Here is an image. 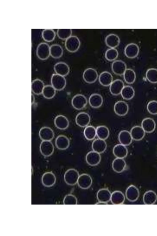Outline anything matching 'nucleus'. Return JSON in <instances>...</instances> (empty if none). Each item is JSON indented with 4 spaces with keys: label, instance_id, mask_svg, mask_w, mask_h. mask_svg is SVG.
<instances>
[{
    "label": "nucleus",
    "instance_id": "obj_1",
    "mask_svg": "<svg viewBox=\"0 0 157 236\" xmlns=\"http://www.w3.org/2000/svg\"><path fill=\"white\" fill-rule=\"evenodd\" d=\"M65 45L66 49L69 52H75L78 50L80 47V41L77 36H71L66 40Z\"/></svg>",
    "mask_w": 157,
    "mask_h": 236
},
{
    "label": "nucleus",
    "instance_id": "obj_2",
    "mask_svg": "<svg viewBox=\"0 0 157 236\" xmlns=\"http://www.w3.org/2000/svg\"><path fill=\"white\" fill-rule=\"evenodd\" d=\"M79 176V173L76 170L71 168L65 172L64 180L67 184L73 186L77 183Z\"/></svg>",
    "mask_w": 157,
    "mask_h": 236
},
{
    "label": "nucleus",
    "instance_id": "obj_3",
    "mask_svg": "<svg viewBox=\"0 0 157 236\" xmlns=\"http://www.w3.org/2000/svg\"><path fill=\"white\" fill-rule=\"evenodd\" d=\"M51 82V85L57 91L63 90L66 85V80L64 77L56 73L52 75Z\"/></svg>",
    "mask_w": 157,
    "mask_h": 236
},
{
    "label": "nucleus",
    "instance_id": "obj_4",
    "mask_svg": "<svg viewBox=\"0 0 157 236\" xmlns=\"http://www.w3.org/2000/svg\"><path fill=\"white\" fill-rule=\"evenodd\" d=\"M38 57L41 60L47 59L50 55V47L46 43L42 42L38 45L36 50Z\"/></svg>",
    "mask_w": 157,
    "mask_h": 236
},
{
    "label": "nucleus",
    "instance_id": "obj_5",
    "mask_svg": "<svg viewBox=\"0 0 157 236\" xmlns=\"http://www.w3.org/2000/svg\"><path fill=\"white\" fill-rule=\"evenodd\" d=\"M71 103L74 108L78 110H80L86 107L87 103V100L84 95L77 94L72 98Z\"/></svg>",
    "mask_w": 157,
    "mask_h": 236
},
{
    "label": "nucleus",
    "instance_id": "obj_6",
    "mask_svg": "<svg viewBox=\"0 0 157 236\" xmlns=\"http://www.w3.org/2000/svg\"><path fill=\"white\" fill-rule=\"evenodd\" d=\"M40 150L43 155L49 157L53 153L54 146L50 141H42L40 144Z\"/></svg>",
    "mask_w": 157,
    "mask_h": 236
},
{
    "label": "nucleus",
    "instance_id": "obj_7",
    "mask_svg": "<svg viewBox=\"0 0 157 236\" xmlns=\"http://www.w3.org/2000/svg\"><path fill=\"white\" fill-rule=\"evenodd\" d=\"M98 74L97 71L92 68H88L84 71L83 77L84 81L87 83L91 84L97 80Z\"/></svg>",
    "mask_w": 157,
    "mask_h": 236
},
{
    "label": "nucleus",
    "instance_id": "obj_8",
    "mask_svg": "<svg viewBox=\"0 0 157 236\" xmlns=\"http://www.w3.org/2000/svg\"><path fill=\"white\" fill-rule=\"evenodd\" d=\"M78 187L83 189L89 188L92 183V179L89 175L84 173L79 175L77 183Z\"/></svg>",
    "mask_w": 157,
    "mask_h": 236
},
{
    "label": "nucleus",
    "instance_id": "obj_9",
    "mask_svg": "<svg viewBox=\"0 0 157 236\" xmlns=\"http://www.w3.org/2000/svg\"><path fill=\"white\" fill-rule=\"evenodd\" d=\"M111 68L113 72L115 74L121 76L123 75L127 69L125 63L120 60L114 61L112 63Z\"/></svg>",
    "mask_w": 157,
    "mask_h": 236
},
{
    "label": "nucleus",
    "instance_id": "obj_10",
    "mask_svg": "<svg viewBox=\"0 0 157 236\" xmlns=\"http://www.w3.org/2000/svg\"><path fill=\"white\" fill-rule=\"evenodd\" d=\"M86 161L89 165L94 166L98 165L100 162L101 156L100 154L94 151L88 152L86 156Z\"/></svg>",
    "mask_w": 157,
    "mask_h": 236
},
{
    "label": "nucleus",
    "instance_id": "obj_11",
    "mask_svg": "<svg viewBox=\"0 0 157 236\" xmlns=\"http://www.w3.org/2000/svg\"><path fill=\"white\" fill-rule=\"evenodd\" d=\"M114 111L115 113L120 116H124L128 113L129 107L125 102L122 100L116 102L114 107Z\"/></svg>",
    "mask_w": 157,
    "mask_h": 236
},
{
    "label": "nucleus",
    "instance_id": "obj_12",
    "mask_svg": "<svg viewBox=\"0 0 157 236\" xmlns=\"http://www.w3.org/2000/svg\"><path fill=\"white\" fill-rule=\"evenodd\" d=\"M139 52L138 46L135 43L128 44L125 47L124 53L125 56L129 58H133L136 57Z\"/></svg>",
    "mask_w": 157,
    "mask_h": 236
},
{
    "label": "nucleus",
    "instance_id": "obj_13",
    "mask_svg": "<svg viewBox=\"0 0 157 236\" xmlns=\"http://www.w3.org/2000/svg\"><path fill=\"white\" fill-rule=\"evenodd\" d=\"M140 193L138 189L133 185H130L127 188L125 192V196L129 201L134 202L139 198Z\"/></svg>",
    "mask_w": 157,
    "mask_h": 236
},
{
    "label": "nucleus",
    "instance_id": "obj_14",
    "mask_svg": "<svg viewBox=\"0 0 157 236\" xmlns=\"http://www.w3.org/2000/svg\"><path fill=\"white\" fill-rule=\"evenodd\" d=\"M90 117L87 113L82 112L78 113L75 118V122L77 125L81 127H86L89 124Z\"/></svg>",
    "mask_w": 157,
    "mask_h": 236
},
{
    "label": "nucleus",
    "instance_id": "obj_15",
    "mask_svg": "<svg viewBox=\"0 0 157 236\" xmlns=\"http://www.w3.org/2000/svg\"><path fill=\"white\" fill-rule=\"evenodd\" d=\"M39 134L40 139L42 141H51L54 136L53 130L48 127H42L40 130Z\"/></svg>",
    "mask_w": 157,
    "mask_h": 236
},
{
    "label": "nucleus",
    "instance_id": "obj_16",
    "mask_svg": "<svg viewBox=\"0 0 157 236\" xmlns=\"http://www.w3.org/2000/svg\"><path fill=\"white\" fill-rule=\"evenodd\" d=\"M54 69L56 74L64 77L68 75L70 72L68 65L63 62L56 63L54 66Z\"/></svg>",
    "mask_w": 157,
    "mask_h": 236
},
{
    "label": "nucleus",
    "instance_id": "obj_17",
    "mask_svg": "<svg viewBox=\"0 0 157 236\" xmlns=\"http://www.w3.org/2000/svg\"><path fill=\"white\" fill-rule=\"evenodd\" d=\"M124 86V83L122 80L116 79L113 81L110 85V91L113 95H118L121 94Z\"/></svg>",
    "mask_w": 157,
    "mask_h": 236
},
{
    "label": "nucleus",
    "instance_id": "obj_18",
    "mask_svg": "<svg viewBox=\"0 0 157 236\" xmlns=\"http://www.w3.org/2000/svg\"><path fill=\"white\" fill-rule=\"evenodd\" d=\"M141 127L145 132L151 133L155 129L156 124L152 118L147 117L144 119L141 123Z\"/></svg>",
    "mask_w": 157,
    "mask_h": 236
},
{
    "label": "nucleus",
    "instance_id": "obj_19",
    "mask_svg": "<svg viewBox=\"0 0 157 236\" xmlns=\"http://www.w3.org/2000/svg\"><path fill=\"white\" fill-rule=\"evenodd\" d=\"M93 151L99 154L104 152L107 148V144L105 140L100 139L94 140L92 144Z\"/></svg>",
    "mask_w": 157,
    "mask_h": 236
},
{
    "label": "nucleus",
    "instance_id": "obj_20",
    "mask_svg": "<svg viewBox=\"0 0 157 236\" xmlns=\"http://www.w3.org/2000/svg\"><path fill=\"white\" fill-rule=\"evenodd\" d=\"M54 123L56 127L60 130L66 129L69 125V122L67 118L63 115H59L55 118Z\"/></svg>",
    "mask_w": 157,
    "mask_h": 236
},
{
    "label": "nucleus",
    "instance_id": "obj_21",
    "mask_svg": "<svg viewBox=\"0 0 157 236\" xmlns=\"http://www.w3.org/2000/svg\"><path fill=\"white\" fill-rule=\"evenodd\" d=\"M111 193L107 188H103L99 190L97 194V198L99 202L107 204L110 200Z\"/></svg>",
    "mask_w": 157,
    "mask_h": 236
},
{
    "label": "nucleus",
    "instance_id": "obj_22",
    "mask_svg": "<svg viewBox=\"0 0 157 236\" xmlns=\"http://www.w3.org/2000/svg\"><path fill=\"white\" fill-rule=\"evenodd\" d=\"M70 144L69 139L63 135L58 136L56 139L55 144L56 147L59 149L64 150L67 149Z\"/></svg>",
    "mask_w": 157,
    "mask_h": 236
},
{
    "label": "nucleus",
    "instance_id": "obj_23",
    "mask_svg": "<svg viewBox=\"0 0 157 236\" xmlns=\"http://www.w3.org/2000/svg\"><path fill=\"white\" fill-rule=\"evenodd\" d=\"M113 153L116 158L124 159L127 156L128 150L125 146L121 144H118L114 147Z\"/></svg>",
    "mask_w": 157,
    "mask_h": 236
},
{
    "label": "nucleus",
    "instance_id": "obj_24",
    "mask_svg": "<svg viewBox=\"0 0 157 236\" xmlns=\"http://www.w3.org/2000/svg\"><path fill=\"white\" fill-rule=\"evenodd\" d=\"M126 167V164L123 159L116 158L113 161L112 168L117 173H120L123 172Z\"/></svg>",
    "mask_w": 157,
    "mask_h": 236
},
{
    "label": "nucleus",
    "instance_id": "obj_25",
    "mask_svg": "<svg viewBox=\"0 0 157 236\" xmlns=\"http://www.w3.org/2000/svg\"><path fill=\"white\" fill-rule=\"evenodd\" d=\"M118 138L121 144L125 146L130 144L133 140L130 132L126 130L121 131L119 134Z\"/></svg>",
    "mask_w": 157,
    "mask_h": 236
},
{
    "label": "nucleus",
    "instance_id": "obj_26",
    "mask_svg": "<svg viewBox=\"0 0 157 236\" xmlns=\"http://www.w3.org/2000/svg\"><path fill=\"white\" fill-rule=\"evenodd\" d=\"M90 105L93 108H98L102 104L103 99L102 96L98 93H93L91 94L89 99Z\"/></svg>",
    "mask_w": 157,
    "mask_h": 236
},
{
    "label": "nucleus",
    "instance_id": "obj_27",
    "mask_svg": "<svg viewBox=\"0 0 157 236\" xmlns=\"http://www.w3.org/2000/svg\"><path fill=\"white\" fill-rule=\"evenodd\" d=\"M145 132L141 126H136L130 130V134L133 140L139 141L142 139L145 135Z\"/></svg>",
    "mask_w": 157,
    "mask_h": 236
},
{
    "label": "nucleus",
    "instance_id": "obj_28",
    "mask_svg": "<svg viewBox=\"0 0 157 236\" xmlns=\"http://www.w3.org/2000/svg\"><path fill=\"white\" fill-rule=\"evenodd\" d=\"M56 181V177L52 172L45 173L41 178V181L43 185L48 187L53 186L55 183Z\"/></svg>",
    "mask_w": 157,
    "mask_h": 236
},
{
    "label": "nucleus",
    "instance_id": "obj_29",
    "mask_svg": "<svg viewBox=\"0 0 157 236\" xmlns=\"http://www.w3.org/2000/svg\"><path fill=\"white\" fill-rule=\"evenodd\" d=\"M106 45L111 48H115L120 43V39L117 35L111 33L108 35L105 38Z\"/></svg>",
    "mask_w": 157,
    "mask_h": 236
},
{
    "label": "nucleus",
    "instance_id": "obj_30",
    "mask_svg": "<svg viewBox=\"0 0 157 236\" xmlns=\"http://www.w3.org/2000/svg\"><path fill=\"white\" fill-rule=\"evenodd\" d=\"M98 79L100 84L105 86H110L113 81L112 75L110 73L107 71L101 73Z\"/></svg>",
    "mask_w": 157,
    "mask_h": 236
},
{
    "label": "nucleus",
    "instance_id": "obj_31",
    "mask_svg": "<svg viewBox=\"0 0 157 236\" xmlns=\"http://www.w3.org/2000/svg\"><path fill=\"white\" fill-rule=\"evenodd\" d=\"M44 86V83L41 80L39 79H35L32 82V91L36 95L42 94Z\"/></svg>",
    "mask_w": 157,
    "mask_h": 236
},
{
    "label": "nucleus",
    "instance_id": "obj_32",
    "mask_svg": "<svg viewBox=\"0 0 157 236\" xmlns=\"http://www.w3.org/2000/svg\"><path fill=\"white\" fill-rule=\"evenodd\" d=\"M157 200V195L154 191L150 190L144 194L143 200L144 203L146 205H152L155 203Z\"/></svg>",
    "mask_w": 157,
    "mask_h": 236
},
{
    "label": "nucleus",
    "instance_id": "obj_33",
    "mask_svg": "<svg viewBox=\"0 0 157 236\" xmlns=\"http://www.w3.org/2000/svg\"><path fill=\"white\" fill-rule=\"evenodd\" d=\"M125 200V196L121 191H116L113 192L111 195L110 201L114 205L122 204Z\"/></svg>",
    "mask_w": 157,
    "mask_h": 236
},
{
    "label": "nucleus",
    "instance_id": "obj_34",
    "mask_svg": "<svg viewBox=\"0 0 157 236\" xmlns=\"http://www.w3.org/2000/svg\"><path fill=\"white\" fill-rule=\"evenodd\" d=\"M63 50L62 46L59 44H55L50 47V55L53 58H59L62 57Z\"/></svg>",
    "mask_w": 157,
    "mask_h": 236
},
{
    "label": "nucleus",
    "instance_id": "obj_35",
    "mask_svg": "<svg viewBox=\"0 0 157 236\" xmlns=\"http://www.w3.org/2000/svg\"><path fill=\"white\" fill-rule=\"evenodd\" d=\"M96 134L98 138L105 140L109 137V131L108 128L104 125L98 126L96 128Z\"/></svg>",
    "mask_w": 157,
    "mask_h": 236
},
{
    "label": "nucleus",
    "instance_id": "obj_36",
    "mask_svg": "<svg viewBox=\"0 0 157 236\" xmlns=\"http://www.w3.org/2000/svg\"><path fill=\"white\" fill-rule=\"evenodd\" d=\"M121 95L122 98L125 100H129L134 96L135 92L133 88L129 85L124 86L123 88Z\"/></svg>",
    "mask_w": 157,
    "mask_h": 236
},
{
    "label": "nucleus",
    "instance_id": "obj_37",
    "mask_svg": "<svg viewBox=\"0 0 157 236\" xmlns=\"http://www.w3.org/2000/svg\"><path fill=\"white\" fill-rule=\"evenodd\" d=\"M125 82L128 84H133L135 81L136 74L135 71L131 69H127L123 74Z\"/></svg>",
    "mask_w": 157,
    "mask_h": 236
},
{
    "label": "nucleus",
    "instance_id": "obj_38",
    "mask_svg": "<svg viewBox=\"0 0 157 236\" xmlns=\"http://www.w3.org/2000/svg\"><path fill=\"white\" fill-rule=\"evenodd\" d=\"M83 133L85 138L89 140H94L97 136L96 128L91 125L86 127L84 129Z\"/></svg>",
    "mask_w": 157,
    "mask_h": 236
},
{
    "label": "nucleus",
    "instance_id": "obj_39",
    "mask_svg": "<svg viewBox=\"0 0 157 236\" xmlns=\"http://www.w3.org/2000/svg\"><path fill=\"white\" fill-rule=\"evenodd\" d=\"M56 90L51 85H46L44 86L42 94L45 98L51 99L55 96Z\"/></svg>",
    "mask_w": 157,
    "mask_h": 236
},
{
    "label": "nucleus",
    "instance_id": "obj_40",
    "mask_svg": "<svg viewBox=\"0 0 157 236\" xmlns=\"http://www.w3.org/2000/svg\"><path fill=\"white\" fill-rule=\"evenodd\" d=\"M42 37L44 41L50 42L53 41L56 37V33L52 29H45L42 33Z\"/></svg>",
    "mask_w": 157,
    "mask_h": 236
},
{
    "label": "nucleus",
    "instance_id": "obj_41",
    "mask_svg": "<svg viewBox=\"0 0 157 236\" xmlns=\"http://www.w3.org/2000/svg\"><path fill=\"white\" fill-rule=\"evenodd\" d=\"M146 77L147 80L152 83H157V69L154 68L148 69L146 71Z\"/></svg>",
    "mask_w": 157,
    "mask_h": 236
},
{
    "label": "nucleus",
    "instance_id": "obj_42",
    "mask_svg": "<svg viewBox=\"0 0 157 236\" xmlns=\"http://www.w3.org/2000/svg\"><path fill=\"white\" fill-rule=\"evenodd\" d=\"M118 53L117 50L115 48L108 49L106 51L105 57L107 60L109 61L115 60L118 57Z\"/></svg>",
    "mask_w": 157,
    "mask_h": 236
},
{
    "label": "nucleus",
    "instance_id": "obj_43",
    "mask_svg": "<svg viewBox=\"0 0 157 236\" xmlns=\"http://www.w3.org/2000/svg\"><path fill=\"white\" fill-rule=\"evenodd\" d=\"M71 29H58L57 34L58 37L63 40H66L71 36Z\"/></svg>",
    "mask_w": 157,
    "mask_h": 236
},
{
    "label": "nucleus",
    "instance_id": "obj_44",
    "mask_svg": "<svg viewBox=\"0 0 157 236\" xmlns=\"http://www.w3.org/2000/svg\"><path fill=\"white\" fill-rule=\"evenodd\" d=\"M147 109L148 112L152 115L157 114V101L151 100L147 105Z\"/></svg>",
    "mask_w": 157,
    "mask_h": 236
},
{
    "label": "nucleus",
    "instance_id": "obj_45",
    "mask_svg": "<svg viewBox=\"0 0 157 236\" xmlns=\"http://www.w3.org/2000/svg\"><path fill=\"white\" fill-rule=\"evenodd\" d=\"M63 202L64 204L76 205L77 204L78 200L75 195L69 194L65 196Z\"/></svg>",
    "mask_w": 157,
    "mask_h": 236
},
{
    "label": "nucleus",
    "instance_id": "obj_46",
    "mask_svg": "<svg viewBox=\"0 0 157 236\" xmlns=\"http://www.w3.org/2000/svg\"><path fill=\"white\" fill-rule=\"evenodd\" d=\"M31 97H32L31 103H32V104L34 103L35 102V97L33 94H32Z\"/></svg>",
    "mask_w": 157,
    "mask_h": 236
}]
</instances>
